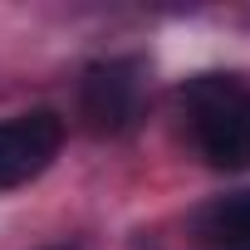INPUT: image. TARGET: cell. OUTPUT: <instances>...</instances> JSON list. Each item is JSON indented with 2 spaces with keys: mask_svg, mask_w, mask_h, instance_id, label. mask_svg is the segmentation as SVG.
<instances>
[{
  "mask_svg": "<svg viewBox=\"0 0 250 250\" xmlns=\"http://www.w3.org/2000/svg\"><path fill=\"white\" fill-rule=\"evenodd\" d=\"M54 250H69V245H54Z\"/></svg>",
  "mask_w": 250,
  "mask_h": 250,
  "instance_id": "5",
  "label": "cell"
},
{
  "mask_svg": "<svg viewBox=\"0 0 250 250\" xmlns=\"http://www.w3.org/2000/svg\"><path fill=\"white\" fill-rule=\"evenodd\" d=\"M182 103L191 113L196 147L221 172L250 167V83L230 74H201L182 88Z\"/></svg>",
  "mask_w": 250,
  "mask_h": 250,
  "instance_id": "1",
  "label": "cell"
},
{
  "mask_svg": "<svg viewBox=\"0 0 250 250\" xmlns=\"http://www.w3.org/2000/svg\"><path fill=\"white\" fill-rule=\"evenodd\" d=\"M143 59H98L83 69L79 113L98 138H118L143 118Z\"/></svg>",
  "mask_w": 250,
  "mask_h": 250,
  "instance_id": "2",
  "label": "cell"
},
{
  "mask_svg": "<svg viewBox=\"0 0 250 250\" xmlns=\"http://www.w3.org/2000/svg\"><path fill=\"white\" fill-rule=\"evenodd\" d=\"M59 143H64V118L49 108L5 118L0 123V191L35 182L59 157Z\"/></svg>",
  "mask_w": 250,
  "mask_h": 250,
  "instance_id": "3",
  "label": "cell"
},
{
  "mask_svg": "<svg viewBox=\"0 0 250 250\" xmlns=\"http://www.w3.org/2000/svg\"><path fill=\"white\" fill-rule=\"evenodd\" d=\"M201 240L211 250H250V191H230L211 201L196 221Z\"/></svg>",
  "mask_w": 250,
  "mask_h": 250,
  "instance_id": "4",
  "label": "cell"
}]
</instances>
